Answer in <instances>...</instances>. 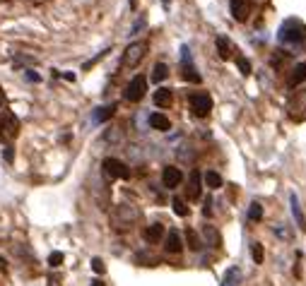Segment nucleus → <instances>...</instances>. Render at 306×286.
<instances>
[{
  "label": "nucleus",
  "mask_w": 306,
  "mask_h": 286,
  "mask_svg": "<svg viewBox=\"0 0 306 286\" xmlns=\"http://www.w3.org/2000/svg\"><path fill=\"white\" fill-rule=\"evenodd\" d=\"M172 101H174L172 89H164V87H162V89L155 92V104H157L160 108H169L172 106Z\"/></svg>",
  "instance_id": "9b49d317"
},
{
  "label": "nucleus",
  "mask_w": 306,
  "mask_h": 286,
  "mask_svg": "<svg viewBox=\"0 0 306 286\" xmlns=\"http://www.w3.org/2000/svg\"><path fill=\"white\" fill-rule=\"evenodd\" d=\"M113 113H116V104H111V106H101V108L97 111V113H94V120L104 123V120H109L111 116H113Z\"/></svg>",
  "instance_id": "6ab92c4d"
},
{
  "label": "nucleus",
  "mask_w": 306,
  "mask_h": 286,
  "mask_svg": "<svg viewBox=\"0 0 306 286\" xmlns=\"http://www.w3.org/2000/svg\"><path fill=\"white\" fill-rule=\"evenodd\" d=\"M149 128H155V130H160V132H167L172 128V123H169L167 116H162V113H152L149 116Z\"/></svg>",
  "instance_id": "f8f14e48"
},
{
  "label": "nucleus",
  "mask_w": 306,
  "mask_h": 286,
  "mask_svg": "<svg viewBox=\"0 0 306 286\" xmlns=\"http://www.w3.org/2000/svg\"><path fill=\"white\" fill-rule=\"evenodd\" d=\"M232 17L236 20V22H246L248 20V15H251V0H232Z\"/></svg>",
  "instance_id": "1a4fd4ad"
},
{
  "label": "nucleus",
  "mask_w": 306,
  "mask_h": 286,
  "mask_svg": "<svg viewBox=\"0 0 306 286\" xmlns=\"http://www.w3.org/2000/svg\"><path fill=\"white\" fill-rule=\"evenodd\" d=\"M145 89H147V80L142 77V75H135L133 80L128 82V87H125V92H123V96L128 99V101H140L142 96H145Z\"/></svg>",
  "instance_id": "39448f33"
},
{
  "label": "nucleus",
  "mask_w": 306,
  "mask_h": 286,
  "mask_svg": "<svg viewBox=\"0 0 306 286\" xmlns=\"http://www.w3.org/2000/svg\"><path fill=\"white\" fill-rule=\"evenodd\" d=\"M260 219H263V204L253 202L248 207V221H260Z\"/></svg>",
  "instance_id": "412c9836"
},
{
  "label": "nucleus",
  "mask_w": 306,
  "mask_h": 286,
  "mask_svg": "<svg viewBox=\"0 0 306 286\" xmlns=\"http://www.w3.org/2000/svg\"><path fill=\"white\" fill-rule=\"evenodd\" d=\"M188 197L191 200H198L200 197V173L193 171L191 173V183H188Z\"/></svg>",
  "instance_id": "2eb2a0df"
},
{
  "label": "nucleus",
  "mask_w": 306,
  "mask_h": 286,
  "mask_svg": "<svg viewBox=\"0 0 306 286\" xmlns=\"http://www.w3.org/2000/svg\"><path fill=\"white\" fill-rule=\"evenodd\" d=\"M186 240H188V248H191V250H200V238L196 236V231L188 228V231H186Z\"/></svg>",
  "instance_id": "5701e85b"
},
{
  "label": "nucleus",
  "mask_w": 306,
  "mask_h": 286,
  "mask_svg": "<svg viewBox=\"0 0 306 286\" xmlns=\"http://www.w3.org/2000/svg\"><path fill=\"white\" fill-rule=\"evenodd\" d=\"M92 269H94L97 274H104V269H106V267H104V260H101V257H94V260H92Z\"/></svg>",
  "instance_id": "cd10ccee"
},
{
  "label": "nucleus",
  "mask_w": 306,
  "mask_h": 286,
  "mask_svg": "<svg viewBox=\"0 0 306 286\" xmlns=\"http://www.w3.org/2000/svg\"><path fill=\"white\" fill-rule=\"evenodd\" d=\"M3 156H5V161H13V159H15L13 147H5V152H3Z\"/></svg>",
  "instance_id": "c85d7f7f"
},
{
  "label": "nucleus",
  "mask_w": 306,
  "mask_h": 286,
  "mask_svg": "<svg viewBox=\"0 0 306 286\" xmlns=\"http://www.w3.org/2000/svg\"><path fill=\"white\" fill-rule=\"evenodd\" d=\"M164 3H169V0H164Z\"/></svg>",
  "instance_id": "473e14b6"
},
{
  "label": "nucleus",
  "mask_w": 306,
  "mask_h": 286,
  "mask_svg": "<svg viewBox=\"0 0 306 286\" xmlns=\"http://www.w3.org/2000/svg\"><path fill=\"white\" fill-rule=\"evenodd\" d=\"M306 82V63H299L296 68H294L292 77H289V87H296V84Z\"/></svg>",
  "instance_id": "f3484780"
},
{
  "label": "nucleus",
  "mask_w": 306,
  "mask_h": 286,
  "mask_svg": "<svg viewBox=\"0 0 306 286\" xmlns=\"http://www.w3.org/2000/svg\"><path fill=\"white\" fill-rule=\"evenodd\" d=\"M289 202H292V214L294 219H296V224H299V228H306V219H304V212H301V207H299V197L296 195H289Z\"/></svg>",
  "instance_id": "4468645a"
},
{
  "label": "nucleus",
  "mask_w": 306,
  "mask_h": 286,
  "mask_svg": "<svg viewBox=\"0 0 306 286\" xmlns=\"http://www.w3.org/2000/svg\"><path fill=\"white\" fill-rule=\"evenodd\" d=\"M49 264H51V267H61V264H63V252H58V250L51 252V255H49Z\"/></svg>",
  "instance_id": "bb28decb"
},
{
  "label": "nucleus",
  "mask_w": 306,
  "mask_h": 286,
  "mask_svg": "<svg viewBox=\"0 0 306 286\" xmlns=\"http://www.w3.org/2000/svg\"><path fill=\"white\" fill-rule=\"evenodd\" d=\"M181 60H184V70H181V75H184V80H188V82L193 84H200V72L196 70V65H193V60H191V51H188V46L181 48Z\"/></svg>",
  "instance_id": "423d86ee"
},
{
  "label": "nucleus",
  "mask_w": 306,
  "mask_h": 286,
  "mask_svg": "<svg viewBox=\"0 0 306 286\" xmlns=\"http://www.w3.org/2000/svg\"><path fill=\"white\" fill-rule=\"evenodd\" d=\"M280 44H287V46H299V44H304L306 41V27L304 22H299V20H287V22L280 27Z\"/></svg>",
  "instance_id": "f257e3e1"
},
{
  "label": "nucleus",
  "mask_w": 306,
  "mask_h": 286,
  "mask_svg": "<svg viewBox=\"0 0 306 286\" xmlns=\"http://www.w3.org/2000/svg\"><path fill=\"white\" fill-rule=\"evenodd\" d=\"M92 286H104V281H101V279H94V281H92Z\"/></svg>",
  "instance_id": "7c9ffc66"
},
{
  "label": "nucleus",
  "mask_w": 306,
  "mask_h": 286,
  "mask_svg": "<svg viewBox=\"0 0 306 286\" xmlns=\"http://www.w3.org/2000/svg\"><path fill=\"white\" fill-rule=\"evenodd\" d=\"M17 132H20V120L15 118V113H10V111L0 113V142L8 144L17 137Z\"/></svg>",
  "instance_id": "f03ea898"
},
{
  "label": "nucleus",
  "mask_w": 306,
  "mask_h": 286,
  "mask_svg": "<svg viewBox=\"0 0 306 286\" xmlns=\"http://www.w3.org/2000/svg\"><path fill=\"white\" fill-rule=\"evenodd\" d=\"M162 183H164V188L174 190V188H179L184 183V173L176 166H164V171H162Z\"/></svg>",
  "instance_id": "6e6552de"
},
{
  "label": "nucleus",
  "mask_w": 306,
  "mask_h": 286,
  "mask_svg": "<svg viewBox=\"0 0 306 286\" xmlns=\"http://www.w3.org/2000/svg\"><path fill=\"white\" fill-rule=\"evenodd\" d=\"M172 204H174V212H176L179 216H188V207H186V202L181 200V197H174Z\"/></svg>",
  "instance_id": "b1692460"
},
{
  "label": "nucleus",
  "mask_w": 306,
  "mask_h": 286,
  "mask_svg": "<svg viewBox=\"0 0 306 286\" xmlns=\"http://www.w3.org/2000/svg\"><path fill=\"white\" fill-rule=\"evenodd\" d=\"M104 173L109 176V178L113 180H128L130 178V168L123 164L121 159H113V156H109V159H104Z\"/></svg>",
  "instance_id": "7ed1b4c3"
},
{
  "label": "nucleus",
  "mask_w": 306,
  "mask_h": 286,
  "mask_svg": "<svg viewBox=\"0 0 306 286\" xmlns=\"http://www.w3.org/2000/svg\"><path fill=\"white\" fill-rule=\"evenodd\" d=\"M191 108H193V113L196 116H208L210 108H212V99H210V94H191Z\"/></svg>",
  "instance_id": "0eeeda50"
},
{
  "label": "nucleus",
  "mask_w": 306,
  "mask_h": 286,
  "mask_svg": "<svg viewBox=\"0 0 306 286\" xmlns=\"http://www.w3.org/2000/svg\"><path fill=\"white\" fill-rule=\"evenodd\" d=\"M205 238L210 240V245H220V236L212 226H205Z\"/></svg>",
  "instance_id": "393cba45"
},
{
  "label": "nucleus",
  "mask_w": 306,
  "mask_h": 286,
  "mask_svg": "<svg viewBox=\"0 0 306 286\" xmlns=\"http://www.w3.org/2000/svg\"><path fill=\"white\" fill-rule=\"evenodd\" d=\"M251 257H253V262H256V264L263 262L265 252H263V245H260V243H253V245H251Z\"/></svg>",
  "instance_id": "4be33fe9"
},
{
  "label": "nucleus",
  "mask_w": 306,
  "mask_h": 286,
  "mask_svg": "<svg viewBox=\"0 0 306 286\" xmlns=\"http://www.w3.org/2000/svg\"><path fill=\"white\" fill-rule=\"evenodd\" d=\"M162 236H164V226H162V224H152V226L145 228V240L147 243H160Z\"/></svg>",
  "instance_id": "ddd939ff"
},
{
  "label": "nucleus",
  "mask_w": 306,
  "mask_h": 286,
  "mask_svg": "<svg viewBox=\"0 0 306 286\" xmlns=\"http://www.w3.org/2000/svg\"><path fill=\"white\" fill-rule=\"evenodd\" d=\"M5 264H8V262H5V257L0 255V269H5Z\"/></svg>",
  "instance_id": "2f4dec72"
},
{
  "label": "nucleus",
  "mask_w": 306,
  "mask_h": 286,
  "mask_svg": "<svg viewBox=\"0 0 306 286\" xmlns=\"http://www.w3.org/2000/svg\"><path fill=\"white\" fill-rule=\"evenodd\" d=\"M147 51V44L145 41H137V44H130V46L125 48V53H123V60L121 65H125V68H135L140 60H142V56H145Z\"/></svg>",
  "instance_id": "20e7f679"
},
{
  "label": "nucleus",
  "mask_w": 306,
  "mask_h": 286,
  "mask_svg": "<svg viewBox=\"0 0 306 286\" xmlns=\"http://www.w3.org/2000/svg\"><path fill=\"white\" fill-rule=\"evenodd\" d=\"M27 80H32V82H39L41 77H39L37 72H32V70H27Z\"/></svg>",
  "instance_id": "c756f323"
},
{
  "label": "nucleus",
  "mask_w": 306,
  "mask_h": 286,
  "mask_svg": "<svg viewBox=\"0 0 306 286\" xmlns=\"http://www.w3.org/2000/svg\"><path fill=\"white\" fill-rule=\"evenodd\" d=\"M205 185H208V188H212V190L222 188V176L217 173V171H208V173H205Z\"/></svg>",
  "instance_id": "a211bd4d"
},
{
  "label": "nucleus",
  "mask_w": 306,
  "mask_h": 286,
  "mask_svg": "<svg viewBox=\"0 0 306 286\" xmlns=\"http://www.w3.org/2000/svg\"><path fill=\"white\" fill-rule=\"evenodd\" d=\"M217 53H220L222 60L232 58V44H229L227 36H217Z\"/></svg>",
  "instance_id": "dca6fc26"
},
{
  "label": "nucleus",
  "mask_w": 306,
  "mask_h": 286,
  "mask_svg": "<svg viewBox=\"0 0 306 286\" xmlns=\"http://www.w3.org/2000/svg\"><path fill=\"white\" fill-rule=\"evenodd\" d=\"M164 248H167V252H172V255H176V252L184 250V243H181V236H179V231H169Z\"/></svg>",
  "instance_id": "9d476101"
},
{
  "label": "nucleus",
  "mask_w": 306,
  "mask_h": 286,
  "mask_svg": "<svg viewBox=\"0 0 306 286\" xmlns=\"http://www.w3.org/2000/svg\"><path fill=\"white\" fill-rule=\"evenodd\" d=\"M167 75H169V68H167L164 63H157V65H155V72H152V80L160 84L167 80Z\"/></svg>",
  "instance_id": "aec40b11"
},
{
  "label": "nucleus",
  "mask_w": 306,
  "mask_h": 286,
  "mask_svg": "<svg viewBox=\"0 0 306 286\" xmlns=\"http://www.w3.org/2000/svg\"><path fill=\"white\" fill-rule=\"evenodd\" d=\"M236 65H239L241 75H251V63H248L246 58H241V56H239V58H236Z\"/></svg>",
  "instance_id": "a878e982"
}]
</instances>
